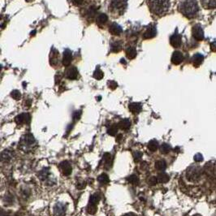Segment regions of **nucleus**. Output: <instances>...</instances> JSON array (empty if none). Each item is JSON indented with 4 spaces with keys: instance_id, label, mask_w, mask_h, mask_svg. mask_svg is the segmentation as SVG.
Wrapping results in <instances>:
<instances>
[{
    "instance_id": "nucleus-1",
    "label": "nucleus",
    "mask_w": 216,
    "mask_h": 216,
    "mask_svg": "<svg viewBox=\"0 0 216 216\" xmlns=\"http://www.w3.org/2000/svg\"><path fill=\"white\" fill-rule=\"evenodd\" d=\"M181 13L188 19H193L198 12V5L196 0H185L181 5Z\"/></svg>"
},
{
    "instance_id": "nucleus-2",
    "label": "nucleus",
    "mask_w": 216,
    "mask_h": 216,
    "mask_svg": "<svg viewBox=\"0 0 216 216\" xmlns=\"http://www.w3.org/2000/svg\"><path fill=\"white\" fill-rule=\"evenodd\" d=\"M168 0H149V7L151 12L158 16L165 14L169 9Z\"/></svg>"
},
{
    "instance_id": "nucleus-3",
    "label": "nucleus",
    "mask_w": 216,
    "mask_h": 216,
    "mask_svg": "<svg viewBox=\"0 0 216 216\" xmlns=\"http://www.w3.org/2000/svg\"><path fill=\"white\" fill-rule=\"evenodd\" d=\"M202 176V170L199 167H190L187 170L186 176L187 179L190 181H196L199 180Z\"/></svg>"
},
{
    "instance_id": "nucleus-4",
    "label": "nucleus",
    "mask_w": 216,
    "mask_h": 216,
    "mask_svg": "<svg viewBox=\"0 0 216 216\" xmlns=\"http://www.w3.org/2000/svg\"><path fill=\"white\" fill-rule=\"evenodd\" d=\"M128 0H112L110 7L115 12H123L127 7Z\"/></svg>"
},
{
    "instance_id": "nucleus-5",
    "label": "nucleus",
    "mask_w": 216,
    "mask_h": 216,
    "mask_svg": "<svg viewBox=\"0 0 216 216\" xmlns=\"http://www.w3.org/2000/svg\"><path fill=\"white\" fill-rule=\"evenodd\" d=\"M193 37L197 41H202L204 39V32L202 29V26L200 24H196L193 27L192 29Z\"/></svg>"
},
{
    "instance_id": "nucleus-6",
    "label": "nucleus",
    "mask_w": 216,
    "mask_h": 216,
    "mask_svg": "<svg viewBox=\"0 0 216 216\" xmlns=\"http://www.w3.org/2000/svg\"><path fill=\"white\" fill-rule=\"evenodd\" d=\"M16 123L17 125H23V124H28L31 120V116L28 113H22L20 115H17L16 119Z\"/></svg>"
},
{
    "instance_id": "nucleus-7",
    "label": "nucleus",
    "mask_w": 216,
    "mask_h": 216,
    "mask_svg": "<svg viewBox=\"0 0 216 216\" xmlns=\"http://www.w3.org/2000/svg\"><path fill=\"white\" fill-rule=\"evenodd\" d=\"M156 27L153 24H150L147 27L146 30L145 31V33H143L144 39H151V38H155L156 36Z\"/></svg>"
},
{
    "instance_id": "nucleus-8",
    "label": "nucleus",
    "mask_w": 216,
    "mask_h": 216,
    "mask_svg": "<svg viewBox=\"0 0 216 216\" xmlns=\"http://www.w3.org/2000/svg\"><path fill=\"white\" fill-rule=\"evenodd\" d=\"M59 168L62 171V173L64 174V176H69L72 173V166H71L70 162L68 161H63L60 162L59 164Z\"/></svg>"
},
{
    "instance_id": "nucleus-9",
    "label": "nucleus",
    "mask_w": 216,
    "mask_h": 216,
    "mask_svg": "<svg viewBox=\"0 0 216 216\" xmlns=\"http://www.w3.org/2000/svg\"><path fill=\"white\" fill-rule=\"evenodd\" d=\"M170 43L173 47H180L182 44V39H181V36L177 32L174 33L173 35L170 38Z\"/></svg>"
},
{
    "instance_id": "nucleus-10",
    "label": "nucleus",
    "mask_w": 216,
    "mask_h": 216,
    "mask_svg": "<svg viewBox=\"0 0 216 216\" xmlns=\"http://www.w3.org/2000/svg\"><path fill=\"white\" fill-rule=\"evenodd\" d=\"M184 60V55L181 51H175L172 54V63L175 65H179L181 64Z\"/></svg>"
},
{
    "instance_id": "nucleus-11",
    "label": "nucleus",
    "mask_w": 216,
    "mask_h": 216,
    "mask_svg": "<svg viewBox=\"0 0 216 216\" xmlns=\"http://www.w3.org/2000/svg\"><path fill=\"white\" fill-rule=\"evenodd\" d=\"M66 77L69 79V80H76L78 78V71L77 68L75 67H72V68H68L67 72H66Z\"/></svg>"
},
{
    "instance_id": "nucleus-12",
    "label": "nucleus",
    "mask_w": 216,
    "mask_h": 216,
    "mask_svg": "<svg viewBox=\"0 0 216 216\" xmlns=\"http://www.w3.org/2000/svg\"><path fill=\"white\" fill-rule=\"evenodd\" d=\"M73 60V54H72V51L70 50H65L64 52V56H63V65L67 67L71 64V62Z\"/></svg>"
},
{
    "instance_id": "nucleus-13",
    "label": "nucleus",
    "mask_w": 216,
    "mask_h": 216,
    "mask_svg": "<svg viewBox=\"0 0 216 216\" xmlns=\"http://www.w3.org/2000/svg\"><path fill=\"white\" fill-rule=\"evenodd\" d=\"M109 32L113 35L119 36L122 33V28L116 23H113L109 27Z\"/></svg>"
},
{
    "instance_id": "nucleus-14",
    "label": "nucleus",
    "mask_w": 216,
    "mask_h": 216,
    "mask_svg": "<svg viewBox=\"0 0 216 216\" xmlns=\"http://www.w3.org/2000/svg\"><path fill=\"white\" fill-rule=\"evenodd\" d=\"M128 109L132 114L134 115H137L139 113L141 112L142 110V106L140 103L138 102H132L128 105Z\"/></svg>"
},
{
    "instance_id": "nucleus-15",
    "label": "nucleus",
    "mask_w": 216,
    "mask_h": 216,
    "mask_svg": "<svg viewBox=\"0 0 216 216\" xmlns=\"http://www.w3.org/2000/svg\"><path fill=\"white\" fill-rule=\"evenodd\" d=\"M102 160L104 162V167L106 168H110L112 166V156L110 153H105L103 155V157H102Z\"/></svg>"
},
{
    "instance_id": "nucleus-16",
    "label": "nucleus",
    "mask_w": 216,
    "mask_h": 216,
    "mask_svg": "<svg viewBox=\"0 0 216 216\" xmlns=\"http://www.w3.org/2000/svg\"><path fill=\"white\" fill-rule=\"evenodd\" d=\"M21 141L24 146H30V145H32V144H33L35 142V139H34V137H33V136L32 134L28 133L26 134L25 136H23Z\"/></svg>"
},
{
    "instance_id": "nucleus-17",
    "label": "nucleus",
    "mask_w": 216,
    "mask_h": 216,
    "mask_svg": "<svg viewBox=\"0 0 216 216\" xmlns=\"http://www.w3.org/2000/svg\"><path fill=\"white\" fill-rule=\"evenodd\" d=\"M202 6L207 9H213L216 7V0H201Z\"/></svg>"
},
{
    "instance_id": "nucleus-18",
    "label": "nucleus",
    "mask_w": 216,
    "mask_h": 216,
    "mask_svg": "<svg viewBox=\"0 0 216 216\" xmlns=\"http://www.w3.org/2000/svg\"><path fill=\"white\" fill-rule=\"evenodd\" d=\"M54 214L57 216H64L65 214V207L61 203L58 204L54 207Z\"/></svg>"
},
{
    "instance_id": "nucleus-19",
    "label": "nucleus",
    "mask_w": 216,
    "mask_h": 216,
    "mask_svg": "<svg viewBox=\"0 0 216 216\" xmlns=\"http://www.w3.org/2000/svg\"><path fill=\"white\" fill-rule=\"evenodd\" d=\"M203 59H204V57L201 54H196L195 55H193V59H192V60H193V66L196 67V68L199 67V66L202 64Z\"/></svg>"
},
{
    "instance_id": "nucleus-20",
    "label": "nucleus",
    "mask_w": 216,
    "mask_h": 216,
    "mask_svg": "<svg viewBox=\"0 0 216 216\" xmlns=\"http://www.w3.org/2000/svg\"><path fill=\"white\" fill-rule=\"evenodd\" d=\"M118 127L123 130L129 129L131 127V121L128 119H124L118 124Z\"/></svg>"
},
{
    "instance_id": "nucleus-21",
    "label": "nucleus",
    "mask_w": 216,
    "mask_h": 216,
    "mask_svg": "<svg viewBox=\"0 0 216 216\" xmlns=\"http://www.w3.org/2000/svg\"><path fill=\"white\" fill-rule=\"evenodd\" d=\"M107 20H108L107 16H106V14H104V13H101V14H99V16L97 17L96 22L99 26H102V24L106 23Z\"/></svg>"
},
{
    "instance_id": "nucleus-22",
    "label": "nucleus",
    "mask_w": 216,
    "mask_h": 216,
    "mask_svg": "<svg viewBox=\"0 0 216 216\" xmlns=\"http://www.w3.org/2000/svg\"><path fill=\"white\" fill-rule=\"evenodd\" d=\"M155 168L158 171L163 172L167 168V163H166L164 160H158L157 162H155Z\"/></svg>"
},
{
    "instance_id": "nucleus-23",
    "label": "nucleus",
    "mask_w": 216,
    "mask_h": 216,
    "mask_svg": "<svg viewBox=\"0 0 216 216\" xmlns=\"http://www.w3.org/2000/svg\"><path fill=\"white\" fill-rule=\"evenodd\" d=\"M122 50V46L120 42H115L110 45V50L114 53H118Z\"/></svg>"
},
{
    "instance_id": "nucleus-24",
    "label": "nucleus",
    "mask_w": 216,
    "mask_h": 216,
    "mask_svg": "<svg viewBox=\"0 0 216 216\" xmlns=\"http://www.w3.org/2000/svg\"><path fill=\"white\" fill-rule=\"evenodd\" d=\"M126 54H127L128 58L132 59H134L135 57L136 56V48H134L132 47H128L127 50H126Z\"/></svg>"
},
{
    "instance_id": "nucleus-25",
    "label": "nucleus",
    "mask_w": 216,
    "mask_h": 216,
    "mask_svg": "<svg viewBox=\"0 0 216 216\" xmlns=\"http://www.w3.org/2000/svg\"><path fill=\"white\" fill-rule=\"evenodd\" d=\"M98 181H99V183H101L102 184H108L110 182V179H109V176H108L106 174L102 173L98 177Z\"/></svg>"
},
{
    "instance_id": "nucleus-26",
    "label": "nucleus",
    "mask_w": 216,
    "mask_h": 216,
    "mask_svg": "<svg viewBox=\"0 0 216 216\" xmlns=\"http://www.w3.org/2000/svg\"><path fill=\"white\" fill-rule=\"evenodd\" d=\"M157 178L158 182H160V183H167V181H169V176L167 174L164 173V172L158 174Z\"/></svg>"
},
{
    "instance_id": "nucleus-27",
    "label": "nucleus",
    "mask_w": 216,
    "mask_h": 216,
    "mask_svg": "<svg viewBox=\"0 0 216 216\" xmlns=\"http://www.w3.org/2000/svg\"><path fill=\"white\" fill-rule=\"evenodd\" d=\"M158 148V143L156 140H151L148 143V149L152 152L156 151Z\"/></svg>"
},
{
    "instance_id": "nucleus-28",
    "label": "nucleus",
    "mask_w": 216,
    "mask_h": 216,
    "mask_svg": "<svg viewBox=\"0 0 216 216\" xmlns=\"http://www.w3.org/2000/svg\"><path fill=\"white\" fill-rule=\"evenodd\" d=\"M50 175V172H49V168H44L42 171L39 172L38 173V176H39V178L42 180V181H44L48 177V176Z\"/></svg>"
},
{
    "instance_id": "nucleus-29",
    "label": "nucleus",
    "mask_w": 216,
    "mask_h": 216,
    "mask_svg": "<svg viewBox=\"0 0 216 216\" xmlns=\"http://www.w3.org/2000/svg\"><path fill=\"white\" fill-rule=\"evenodd\" d=\"M1 158H2V161H9L12 158V153L9 151H4L1 155Z\"/></svg>"
},
{
    "instance_id": "nucleus-30",
    "label": "nucleus",
    "mask_w": 216,
    "mask_h": 216,
    "mask_svg": "<svg viewBox=\"0 0 216 216\" xmlns=\"http://www.w3.org/2000/svg\"><path fill=\"white\" fill-rule=\"evenodd\" d=\"M171 149H172L171 148V146L167 143L162 144L161 146H160V151H161L162 154H164V155L168 154V153L170 152V151H171Z\"/></svg>"
},
{
    "instance_id": "nucleus-31",
    "label": "nucleus",
    "mask_w": 216,
    "mask_h": 216,
    "mask_svg": "<svg viewBox=\"0 0 216 216\" xmlns=\"http://www.w3.org/2000/svg\"><path fill=\"white\" fill-rule=\"evenodd\" d=\"M127 181L132 184H138L139 178L136 175H131L127 178Z\"/></svg>"
},
{
    "instance_id": "nucleus-32",
    "label": "nucleus",
    "mask_w": 216,
    "mask_h": 216,
    "mask_svg": "<svg viewBox=\"0 0 216 216\" xmlns=\"http://www.w3.org/2000/svg\"><path fill=\"white\" fill-rule=\"evenodd\" d=\"M100 201V196H99L98 193H94L90 197V199H89V203L90 204H94V205H97L99 203V202Z\"/></svg>"
},
{
    "instance_id": "nucleus-33",
    "label": "nucleus",
    "mask_w": 216,
    "mask_h": 216,
    "mask_svg": "<svg viewBox=\"0 0 216 216\" xmlns=\"http://www.w3.org/2000/svg\"><path fill=\"white\" fill-rule=\"evenodd\" d=\"M117 131H118V125L116 126V125H113L107 129V133L109 134L110 136H115L116 133H117Z\"/></svg>"
},
{
    "instance_id": "nucleus-34",
    "label": "nucleus",
    "mask_w": 216,
    "mask_h": 216,
    "mask_svg": "<svg viewBox=\"0 0 216 216\" xmlns=\"http://www.w3.org/2000/svg\"><path fill=\"white\" fill-rule=\"evenodd\" d=\"M103 76L104 74L103 73H102V71L98 67L96 70H95V72L94 73V77L95 78V79H97V80H101L102 78L103 77Z\"/></svg>"
},
{
    "instance_id": "nucleus-35",
    "label": "nucleus",
    "mask_w": 216,
    "mask_h": 216,
    "mask_svg": "<svg viewBox=\"0 0 216 216\" xmlns=\"http://www.w3.org/2000/svg\"><path fill=\"white\" fill-rule=\"evenodd\" d=\"M97 211V205H94V204H90L89 203L88 205V207H87V212L90 214H94L96 213Z\"/></svg>"
},
{
    "instance_id": "nucleus-36",
    "label": "nucleus",
    "mask_w": 216,
    "mask_h": 216,
    "mask_svg": "<svg viewBox=\"0 0 216 216\" xmlns=\"http://www.w3.org/2000/svg\"><path fill=\"white\" fill-rule=\"evenodd\" d=\"M11 96L12 97V99H15V100H19L21 98V94L19 90L17 89H15V90H12V93H11Z\"/></svg>"
},
{
    "instance_id": "nucleus-37",
    "label": "nucleus",
    "mask_w": 216,
    "mask_h": 216,
    "mask_svg": "<svg viewBox=\"0 0 216 216\" xmlns=\"http://www.w3.org/2000/svg\"><path fill=\"white\" fill-rule=\"evenodd\" d=\"M141 157H142V153L140 151H135L133 153V158L135 162H139L141 160Z\"/></svg>"
},
{
    "instance_id": "nucleus-38",
    "label": "nucleus",
    "mask_w": 216,
    "mask_h": 216,
    "mask_svg": "<svg viewBox=\"0 0 216 216\" xmlns=\"http://www.w3.org/2000/svg\"><path fill=\"white\" fill-rule=\"evenodd\" d=\"M158 182V178L157 177H155V176H151V178L149 179V181H148L149 184L151 186L156 185Z\"/></svg>"
},
{
    "instance_id": "nucleus-39",
    "label": "nucleus",
    "mask_w": 216,
    "mask_h": 216,
    "mask_svg": "<svg viewBox=\"0 0 216 216\" xmlns=\"http://www.w3.org/2000/svg\"><path fill=\"white\" fill-rule=\"evenodd\" d=\"M96 12H97L96 8H95L94 7H91L89 9V11H88V15H89V17H94L95 14H96Z\"/></svg>"
},
{
    "instance_id": "nucleus-40",
    "label": "nucleus",
    "mask_w": 216,
    "mask_h": 216,
    "mask_svg": "<svg viewBox=\"0 0 216 216\" xmlns=\"http://www.w3.org/2000/svg\"><path fill=\"white\" fill-rule=\"evenodd\" d=\"M117 83L115 82V81H114V80H110V81H108V87L110 88V89H115L116 88H117Z\"/></svg>"
},
{
    "instance_id": "nucleus-41",
    "label": "nucleus",
    "mask_w": 216,
    "mask_h": 216,
    "mask_svg": "<svg viewBox=\"0 0 216 216\" xmlns=\"http://www.w3.org/2000/svg\"><path fill=\"white\" fill-rule=\"evenodd\" d=\"M80 115H81V111L80 110H76L75 112L73 113V118L74 120H80Z\"/></svg>"
},
{
    "instance_id": "nucleus-42",
    "label": "nucleus",
    "mask_w": 216,
    "mask_h": 216,
    "mask_svg": "<svg viewBox=\"0 0 216 216\" xmlns=\"http://www.w3.org/2000/svg\"><path fill=\"white\" fill-rule=\"evenodd\" d=\"M194 160L196 162H201L203 160V158H202V155L201 154H197V155L194 156Z\"/></svg>"
},
{
    "instance_id": "nucleus-43",
    "label": "nucleus",
    "mask_w": 216,
    "mask_h": 216,
    "mask_svg": "<svg viewBox=\"0 0 216 216\" xmlns=\"http://www.w3.org/2000/svg\"><path fill=\"white\" fill-rule=\"evenodd\" d=\"M210 50L212 51H216V42H213V43H210Z\"/></svg>"
},
{
    "instance_id": "nucleus-44",
    "label": "nucleus",
    "mask_w": 216,
    "mask_h": 216,
    "mask_svg": "<svg viewBox=\"0 0 216 216\" xmlns=\"http://www.w3.org/2000/svg\"><path fill=\"white\" fill-rule=\"evenodd\" d=\"M73 2L75 5H80L82 4L83 0H73Z\"/></svg>"
},
{
    "instance_id": "nucleus-45",
    "label": "nucleus",
    "mask_w": 216,
    "mask_h": 216,
    "mask_svg": "<svg viewBox=\"0 0 216 216\" xmlns=\"http://www.w3.org/2000/svg\"><path fill=\"white\" fill-rule=\"evenodd\" d=\"M85 187V182H83V183L77 184V188H79V189H82V188H84Z\"/></svg>"
},
{
    "instance_id": "nucleus-46",
    "label": "nucleus",
    "mask_w": 216,
    "mask_h": 216,
    "mask_svg": "<svg viewBox=\"0 0 216 216\" xmlns=\"http://www.w3.org/2000/svg\"><path fill=\"white\" fill-rule=\"evenodd\" d=\"M121 139H122V135H121V134H119L117 136V137H116V141H120Z\"/></svg>"
},
{
    "instance_id": "nucleus-47",
    "label": "nucleus",
    "mask_w": 216,
    "mask_h": 216,
    "mask_svg": "<svg viewBox=\"0 0 216 216\" xmlns=\"http://www.w3.org/2000/svg\"><path fill=\"white\" fill-rule=\"evenodd\" d=\"M123 216H136V215L135 214H133V213H128V214H125V215H123Z\"/></svg>"
},
{
    "instance_id": "nucleus-48",
    "label": "nucleus",
    "mask_w": 216,
    "mask_h": 216,
    "mask_svg": "<svg viewBox=\"0 0 216 216\" xmlns=\"http://www.w3.org/2000/svg\"><path fill=\"white\" fill-rule=\"evenodd\" d=\"M120 63H122V64H126V62H125V59H122L121 60H120Z\"/></svg>"
},
{
    "instance_id": "nucleus-49",
    "label": "nucleus",
    "mask_w": 216,
    "mask_h": 216,
    "mask_svg": "<svg viewBox=\"0 0 216 216\" xmlns=\"http://www.w3.org/2000/svg\"><path fill=\"white\" fill-rule=\"evenodd\" d=\"M35 33H36V31L33 30V33H31V35H34V34H35Z\"/></svg>"
},
{
    "instance_id": "nucleus-50",
    "label": "nucleus",
    "mask_w": 216,
    "mask_h": 216,
    "mask_svg": "<svg viewBox=\"0 0 216 216\" xmlns=\"http://www.w3.org/2000/svg\"><path fill=\"white\" fill-rule=\"evenodd\" d=\"M2 216H9V215H7V214H2Z\"/></svg>"
},
{
    "instance_id": "nucleus-51",
    "label": "nucleus",
    "mask_w": 216,
    "mask_h": 216,
    "mask_svg": "<svg viewBox=\"0 0 216 216\" xmlns=\"http://www.w3.org/2000/svg\"><path fill=\"white\" fill-rule=\"evenodd\" d=\"M27 2H30V1H32V0H26Z\"/></svg>"
},
{
    "instance_id": "nucleus-52",
    "label": "nucleus",
    "mask_w": 216,
    "mask_h": 216,
    "mask_svg": "<svg viewBox=\"0 0 216 216\" xmlns=\"http://www.w3.org/2000/svg\"><path fill=\"white\" fill-rule=\"evenodd\" d=\"M194 216H200V215H194Z\"/></svg>"
}]
</instances>
